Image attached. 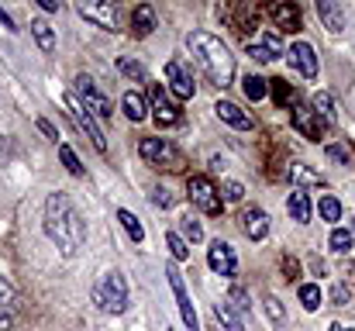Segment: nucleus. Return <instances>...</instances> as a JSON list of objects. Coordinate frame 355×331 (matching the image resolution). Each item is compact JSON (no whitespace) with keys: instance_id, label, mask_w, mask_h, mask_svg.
I'll list each match as a JSON object with an SVG mask.
<instances>
[{"instance_id":"obj_10","label":"nucleus","mask_w":355,"mask_h":331,"mask_svg":"<svg viewBox=\"0 0 355 331\" xmlns=\"http://www.w3.org/2000/svg\"><path fill=\"white\" fill-rule=\"evenodd\" d=\"M286 62L304 76V80H314L318 76V52H314V45L311 42H293L290 49H286Z\"/></svg>"},{"instance_id":"obj_40","label":"nucleus","mask_w":355,"mask_h":331,"mask_svg":"<svg viewBox=\"0 0 355 331\" xmlns=\"http://www.w3.org/2000/svg\"><path fill=\"white\" fill-rule=\"evenodd\" d=\"M245 197V187L238 183V180H228L225 187H221V201H228V204H238Z\"/></svg>"},{"instance_id":"obj_41","label":"nucleus","mask_w":355,"mask_h":331,"mask_svg":"<svg viewBox=\"0 0 355 331\" xmlns=\"http://www.w3.org/2000/svg\"><path fill=\"white\" fill-rule=\"evenodd\" d=\"M266 314H269V321H286V311H283V304L276 300V297H266Z\"/></svg>"},{"instance_id":"obj_13","label":"nucleus","mask_w":355,"mask_h":331,"mask_svg":"<svg viewBox=\"0 0 355 331\" xmlns=\"http://www.w3.org/2000/svg\"><path fill=\"white\" fill-rule=\"evenodd\" d=\"M290 117H293V128H297L304 138H311V142H321L324 131H328V124L318 117V110L307 108V104H297V108L290 110Z\"/></svg>"},{"instance_id":"obj_31","label":"nucleus","mask_w":355,"mask_h":331,"mask_svg":"<svg viewBox=\"0 0 355 331\" xmlns=\"http://www.w3.org/2000/svg\"><path fill=\"white\" fill-rule=\"evenodd\" d=\"M118 221H121V228L128 231V238H131L135 245H138V241H145V228H141V221L135 218L128 207H121V211H118Z\"/></svg>"},{"instance_id":"obj_21","label":"nucleus","mask_w":355,"mask_h":331,"mask_svg":"<svg viewBox=\"0 0 355 331\" xmlns=\"http://www.w3.org/2000/svg\"><path fill=\"white\" fill-rule=\"evenodd\" d=\"M155 21H159V17H155V7H152V3H138V7L131 10V28H135V35H141V38L155 31Z\"/></svg>"},{"instance_id":"obj_23","label":"nucleus","mask_w":355,"mask_h":331,"mask_svg":"<svg viewBox=\"0 0 355 331\" xmlns=\"http://www.w3.org/2000/svg\"><path fill=\"white\" fill-rule=\"evenodd\" d=\"M31 38L38 42V49H42L45 56H52V52H55V31H52V24H49V21L31 17Z\"/></svg>"},{"instance_id":"obj_20","label":"nucleus","mask_w":355,"mask_h":331,"mask_svg":"<svg viewBox=\"0 0 355 331\" xmlns=\"http://www.w3.org/2000/svg\"><path fill=\"white\" fill-rule=\"evenodd\" d=\"M283 176H286V183H293L297 190H300V187H324V176L314 173V169H307V166H300V162H290Z\"/></svg>"},{"instance_id":"obj_47","label":"nucleus","mask_w":355,"mask_h":331,"mask_svg":"<svg viewBox=\"0 0 355 331\" xmlns=\"http://www.w3.org/2000/svg\"><path fill=\"white\" fill-rule=\"evenodd\" d=\"M0 24H3L7 31H14V17H10V14H7L3 7H0Z\"/></svg>"},{"instance_id":"obj_19","label":"nucleus","mask_w":355,"mask_h":331,"mask_svg":"<svg viewBox=\"0 0 355 331\" xmlns=\"http://www.w3.org/2000/svg\"><path fill=\"white\" fill-rule=\"evenodd\" d=\"M214 110H218V117H221L228 128H235V131H252V117L238 108V104H232V101H218Z\"/></svg>"},{"instance_id":"obj_27","label":"nucleus","mask_w":355,"mask_h":331,"mask_svg":"<svg viewBox=\"0 0 355 331\" xmlns=\"http://www.w3.org/2000/svg\"><path fill=\"white\" fill-rule=\"evenodd\" d=\"M121 108L128 114V121H145V114H148V104H145V97H141L138 90H128V94L121 97Z\"/></svg>"},{"instance_id":"obj_30","label":"nucleus","mask_w":355,"mask_h":331,"mask_svg":"<svg viewBox=\"0 0 355 331\" xmlns=\"http://www.w3.org/2000/svg\"><path fill=\"white\" fill-rule=\"evenodd\" d=\"M311 108L318 110V117H321L324 124H331V121H335V97H331L328 90L314 94V97H311Z\"/></svg>"},{"instance_id":"obj_9","label":"nucleus","mask_w":355,"mask_h":331,"mask_svg":"<svg viewBox=\"0 0 355 331\" xmlns=\"http://www.w3.org/2000/svg\"><path fill=\"white\" fill-rule=\"evenodd\" d=\"M73 94L83 101V108L90 110L97 121H107V117L114 114V110H111V101H107V97L97 90V83H94L87 73H80V76H76V87H73Z\"/></svg>"},{"instance_id":"obj_43","label":"nucleus","mask_w":355,"mask_h":331,"mask_svg":"<svg viewBox=\"0 0 355 331\" xmlns=\"http://www.w3.org/2000/svg\"><path fill=\"white\" fill-rule=\"evenodd\" d=\"M331 300H335L338 307H345V304L352 300V287H349V283H335V290H331Z\"/></svg>"},{"instance_id":"obj_42","label":"nucleus","mask_w":355,"mask_h":331,"mask_svg":"<svg viewBox=\"0 0 355 331\" xmlns=\"http://www.w3.org/2000/svg\"><path fill=\"white\" fill-rule=\"evenodd\" d=\"M279 266H283V273H286L283 280L297 283V276H300V266H297V259H293V255H283V259H279Z\"/></svg>"},{"instance_id":"obj_36","label":"nucleus","mask_w":355,"mask_h":331,"mask_svg":"<svg viewBox=\"0 0 355 331\" xmlns=\"http://www.w3.org/2000/svg\"><path fill=\"white\" fill-rule=\"evenodd\" d=\"M218 318H221V325L228 331H245V325H241V318H238V311L232 304H218Z\"/></svg>"},{"instance_id":"obj_48","label":"nucleus","mask_w":355,"mask_h":331,"mask_svg":"<svg viewBox=\"0 0 355 331\" xmlns=\"http://www.w3.org/2000/svg\"><path fill=\"white\" fill-rule=\"evenodd\" d=\"M38 3H42V10H49V14H55V10H59V3H55V0H38Z\"/></svg>"},{"instance_id":"obj_45","label":"nucleus","mask_w":355,"mask_h":331,"mask_svg":"<svg viewBox=\"0 0 355 331\" xmlns=\"http://www.w3.org/2000/svg\"><path fill=\"white\" fill-rule=\"evenodd\" d=\"M35 124H38V131H42L49 142H59V131H55V124H52L49 117H35Z\"/></svg>"},{"instance_id":"obj_39","label":"nucleus","mask_w":355,"mask_h":331,"mask_svg":"<svg viewBox=\"0 0 355 331\" xmlns=\"http://www.w3.org/2000/svg\"><path fill=\"white\" fill-rule=\"evenodd\" d=\"M328 159H338V162H345V166H355V152L338 138L335 145H328Z\"/></svg>"},{"instance_id":"obj_6","label":"nucleus","mask_w":355,"mask_h":331,"mask_svg":"<svg viewBox=\"0 0 355 331\" xmlns=\"http://www.w3.org/2000/svg\"><path fill=\"white\" fill-rule=\"evenodd\" d=\"M187 197H190V204H193L200 214H207V218L221 214V207H225L221 194L214 190V183H211L207 176H190V180H187Z\"/></svg>"},{"instance_id":"obj_3","label":"nucleus","mask_w":355,"mask_h":331,"mask_svg":"<svg viewBox=\"0 0 355 331\" xmlns=\"http://www.w3.org/2000/svg\"><path fill=\"white\" fill-rule=\"evenodd\" d=\"M90 297H94L97 311H104V314H124V311H128V297H131L124 273H118V269L104 273V276L94 283Z\"/></svg>"},{"instance_id":"obj_49","label":"nucleus","mask_w":355,"mask_h":331,"mask_svg":"<svg viewBox=\"0 0 355 331\" xmlns=\"http://www.w3.org/2000/svg\"><path fill=\"white\" fill-rule=\"evenodd\" d=\"M328 331H355V328H349V325H331Z\"/></svg>"},{"instance_id":"obj_2","label":"nucleus","mask_w":355,"mask_h":331,"mask_svg":"<svg viewBox=\"0 0 355 331\" xmlns=\"http://www.w3.org/2000/svg\"><path fill=\"white\" fill-rule=\"evenodd\" d=\"M187 49L197 59V66H200V73H204V80L211 87L225 90L235 80V56L228 52V45L218 35H211V31H190L187 35Z\"/></svg>"},{"instance_id":"obj_8","label":"nucleus","mask_w":355,"mask_h":331,"mask_svg":"<svg viewBox=\"0 0 355 331\" xmlns=\"http://www.w3.org/2000/svg\"><path fill=\"white\" fill-rule=\"evenodd\" d=\"M166 280H169V290H173V297H176V307H180V318H183V325L190 331H200V318H197V311H193V304H190V294H187V283H183V273H180V266H166Z\"/></svg>"},{"instance_id":"obj_28","label":"nucleus","mask_w":355,"mask_h":331,"mask_svg":"<svg viewBox=\"0 0 355 331\" xmlns=\"http://www.w3.org/2000/svg\"><path fill=\"white\" fill-rule=\"evenodd\" d=\"M114 66H118L121 76H128V80H135V83H148V73H145V66H141L138 59H131V56H118V59H114Z\"/></svg>"},{"instance_id":"obj_46","label":"nucleus","mask_w":355,"mask_h":331,"mask_svg":"<svg viewBox=\"0 0 355 331\" xmlns=\"http://www.w3.org/2000/svg\"><path fill=\"white\" fill-rule=\"evenodd\" d=\"M152 201H155L159 207H173V204H176V197H169V190H166V187H155Z\"/></svg>"},{"instance_id":"obj_34","label":"nucleus","mask_w":355,"mask_h":331,"mask_svg":"<svg viewBox=\"0 0 355 331\" xmlns=\"http://www.w3.org/2000/svg\"><path fill=\"white\" fill-rule=\"evenodd\" d=\"M297 297H300V304H304L307 311H318V307H321V287H314V283H304V287L297 290Z\"/></svg>"},{"instance_id":"obj_38","label":"nucleus","mask_w":355,"mask_h":331,"mask_svg":"<svg viewBox=\"0 0 355 331\" xmlns=\"http://www.w3.org/2000/svg\"><path fill=\"white\" fill-rule=\"evenodd\" d=\"M318 211H321V218H324V221H338V218H342V201L328 194V197H321Z\"/></svg>"},{"instance_id":"obj_14","label":"nucleus","mask_w":355,"mask_h":331,"mask_svg":"<svg viewBox=\"0 0 355 331\" xmlns=\"http://www.w3.org/2000/svg\"><path fill=\"white\" fill-rule=\"evenodd\" d=\"M248 56L255 62H272L283 56V38L276 31H262V35H255V42H248Z\"/></svg>"},{"instance_id":"obj_25","label":"nucleus","mask_w":355,"mask_h":331,"mask_svg":"<svg viewBox=\"0 0 355 331\" xmlns=\"http://www.w3.org/2000/svg\"><path fill=\"white\" fill-rule=\"evenodd\" d=\"M286 211H290V218L293 221L307 224V221H311V197H307L304 190H293L290 201H286Z\"/></svg>"},{"instance_id":"obj_17","label":"nucleus","mask_w":355,"mask_h":331,"mask_svg":"<svg viewBox=\"0 0 355 331\" xmlns=\"http://www.w3.org/2000/svg\"><path fill=\"white\" fill-rule=\"evenodd\" d=\"M241 231L252 238V241H262L269 235V214L262 207H245L241 211Z\"/></svg>"},{"instance_id":"obj_32","label":"nucleus","mask_w":355,"mask_h":331,"mask_svg":"<svg viewBox=\"0 0 355 331\" xmlns=\"http://www.w3.org/2000/svg\"><path fill=\"white\" fill-rule=\"evenodd\" d=\"M352 231L349 228H331V235H328V245H331V252H338V255H349L352 252Z\"/></svg>"},{"instance_id":"obj_44","label":"nucleus","mask_w":355,"mask_h":331,"mask_svg":"<svg viewBox=\"0 0 355 331\" xmlns=\"http://www.w3.org/2000/svg\"><path fill=\"white\" fill-rule=\"evenodd\" d=\"M183 231H187V238H190V241H204V228H200V221L183 218Z\"/></svg>"},{"instance_id":"obj_12","label":"nucleus","mask_w":355,"mask_h":331,"mask_svg":"<svg viewBox=\"0 0 355 331\" xmlns=\"http://www.w3.org/2000/svg\"><path fill=\"white\" fill-rule=\"evenodd\" d=\"M166 80H169V90H173L176 101H190V97L197 94V83H193L190 69H187L180 59H169V62H166Z\"/></svg>"},{"instance_id":"obj_4","label":"nucleus","mask_w":355,"mask_h":331,"mask_svg":"<svg viewBox=\"0 0 355 331\" xmlns=\"http://www.w3.org/2000/svg\"><path fill=\"white\" fill-rule=\"evenodd\" d=\"M138 152H141V159H145L152 169H162V173H180V169L187 166L183 152H180L173 142H166V138H155V135L141 138V142H138Z\"/></svg>"},{"instance_id":"obj_35","label":"nucleus","mask_w":355,"mask_h":331,"mask_svg":"<svg viewBox=\"0 0 355 331\" xmlns=\"http://www.w3.org/2000/svg\"><path fill=\"white\" fill-rule=\"evenodd\" d=\"M166 245H169V252H173L176 262H187V259H190V248H187V241H183L176 231H166Z\"/></svg>"},{"instance_id":"obj_50","label":"nucleus","mask_w":355,"mask_h":331,"mask_svg":"<svg viewBox=\"0 0 355 331\" xmlns=\"http://www.w3.org/2000/svg\"><path fill=\"white\" fill-rule=\"evenodd\" d=\"M352 231H355V224H352Z\"/></svg>"},{"instance_id":"obj_37","label":"nucleus","mask_w":355,"mask_h":331,"mask_svg":"<svg viewBox=\"0 0 355 331\" xmlns=\"http://www.w3.org/2000/svg\"><path fill=\"white\" fill-rule=\"evenodd\" d=\"M228 300H232V307H235L238 314H252V297L245 294V287H232L228 290Z\"/></svg>"},{"instance_id":"obj_29","label":"nucleus","mask_w":355,"mask_h":331,"mask_svg":"<svg viewBox=\"0 0 355 331\" xmlns=\"http://www.w3.org/2000/svg\"><path fill=\"white\" fill-rule=\"evenodd\" d=\"M241 90H245V97H248V101H262V97L269 94V80H262V76L248 73V76H241Z\"/></svg>"},{"instance_id":"obj_26","label":"nucleus","mask_w":355,"mask_h":331,"mask_svg":"<svg viewBox=\"0 0 355 331\" xmlns=\"http://www.w3.org/2000/svg\"><path fill=\"white\" fill-rule=\"evenodd\" d=\"M269 90H272V101L279 104V108H297L300 104V97H297V90L286 83V80H269Z\"/></svg>"},{"instance_id":"obj_5","label":"nucleus","mask_w":355,"mask_h":331,"mask_svg":"<svg viewBox=\"0 0 355 331\" xmlns=\"http://www.w3.org/2000/svg\"><path fill=\"white\" fill-rule=\"evenodd\" d=\"M62 104L69 108V117L76 121V128H80V131H83L90 142H94V148H97V152H107V135H104L101 121H97L90 110L83 108V101H80V97L69 90V94H62Z\"/></svg>"},{"instance_id":"obj_11","label":"nucleus","mask_w":355,"mask_h":331,"mask_svg":"<svg viewBox=\"0 0 355 331\" xmlns=\"http://www.w3.org/2000/svg\"><path fill=\"white\" fill-rule=\"evenodd\" d=\"M148 104H152V117H155V124H159V128L176 124L180 110H176V104L169 101V94H166V87H162V83H148Z\"/></svg>"},{"instance_id":"obj_1","label":"nucleus","mask_w":355,"mask_h":331,"mask_svg":"<svg viewBox=\"0 0 355 331\" xmlns=\"http://www.w3.org/2000/svg\"><path fill=\"white\" fill-rule=\"evenodd\" d=\"M45 235L69 259L80 255V248L87 245V221L66 194H49V201H45Z\"/></svg>"},{"instance_id":"obj_18","label":"nucleus","mask_w":355,"mask_h":331,"mask_svg":"<svg viewBox=\"0 0 355 331\" xmlns=\"http://www.w3.org/2000/svg\"><path fill=\"white\" fill-rule=\"evenodd\" d=\"M269 17L276 21V28H283V31H300V7L297 3H272L269 7Z\"/></svg>"},{"instance_id":"obj_33","label":"nucleus","mask_w":355,"mask_h":331,"mask_svg":"<svg viewBox=\"0 0 355 331\" xmlns=\"http://www.w3.org/2000/svg\"><path fill=\"white\" fill-rule=\"evenodd\" d=\"M59 159H62V166L69 169V176H83V162H80V155L73 152V145H59Z\"/></svg>"},{"instance_id":"obj_15","label":"nucleus","mask_w":355,"mask_h":331,"mask_svg":"<svg viewBox=\"0 0 355 331\" xmlns=\"http://www.w3.org/2000/svg\"><path fill=\"white\" fill-rule=\"evenodd\" d=\"M207 266L218 273V276H235L238 273V255L228 241H214L207 248Z\"/></svg>"},{"instance_id":"obj_22","label":"nucleus","mask_w":355,"mask_h":331,"mask_svg":"<svg viewBox=\"0 0 355 331\" xmlns=\"http://www.w3.org/2000/svg\"><path fill=\"white\" fill-rule=\"evenodd\" d=\"M318 14H321V21H324V28L328 31H345V10L338 7V3H331V0H318Z\"/></svg>"},{"instance_id":"obj_24","label":"nucleus","mask_w":355,"mask_h":331,"mask_svg":"<svg viewBox=\"0 0 355 331\" xmlns=\"http://www.w3.org/2000/svg\"><path fill=\"white\" fill-rule=\"evenodd\" d=\"M14 325V287L0 276V331H10Z\"/></svg>"},{"instance_id":"obj_16","label":"nucleus","mask_w":355,"mask_h":331,"mask_svg":"<svg viewBox=\"0 0 355 331\" xmlns=\"http://www.w3.org/2000/svg\"><path fill=\"white\" fill-rule=\"evenodd\" d=\"M225 17L235 24V31L248 35V31H255V28H259L262 10H259V7H252V3H235V7H228V10H225Z\"/></svg>"},{"instance_id":"obj_7","label":"nucleus","mask_w":355,"mask_h":331,"mask_svg":"<svg viewBox=\"0 0 355 331\" xmlns=\"http://www.w3.org/2000/svg\"><path fill=\"white\" fill-rule=\"evenodd\" d=\"M76 10H80V17H87L94 28H101V31H118L121 24V7L114 0H80L76 3Z\"/></svg>"}]
</instances>
